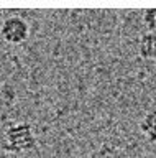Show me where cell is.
Here are the masks:
<instances>
[{
  "mask_svg": "<svg viewBox=\"0 0 156 158\" xmlns=\"http://www.w3.org/2000/svg\"><path fill=\"white\" fill-rule=\"evenodd\" d=\"M138 53L141 58L156 61V33L146 31L138 40Z\"/></svg>",
  "mask_w": 156,
  "mask_h": 158,
  "instance_id": "obj_3",
  "label": "cell"
},
{
  "mask_svg": "<svg viewBox=\"0 0 156 158\" xmlns=\"http://www.w3.org/2000/svg\"><path fill=\"white\" fill-rule=\"evenodd\" d=\"M2 147L7 153H23L36 147V135L26 122L13 123L3 133Z\"/></svg>",
  "mask_w": 156,
  "mask_h": 158,
  "instance_id": "obj_1",
  "label": "cell"
},
{
  "mask_svg": "<svg viewBox=\"0 0 156 158\" xmlns=\"http://www.w3.org/2000/svg\"><path fill=\"white\" fill-rule=\"evenodd\" d=\"M0 36L3 38V41L10 44H20L30 36V25L26 23L25 18L18 15L7 17L0 25Z\"/></svg>",
  "mask_w": 156,
  "mask_h": 158,
  "instance_id": "obj_2",
  "label": "cell"
},
{
  "mask_svg": "<svg viewBox=\"0 0 156 158\" xmlns=\"http://www.w3.org/2000/svg\"><path fill=\"white\" fill-rule=\"evenodd\" d=\"M140 132L143 133L148 142L156 143V109H151L141 117Z\"/></svg>",
  "mask_w": 156,
  "mask_h": 158,
  "instance_id": "obj_4",
  "label": "cell"
},
{
  "mask_svg": "<svg viewBox=\"0 0 156 158\" xmlns=\"http://www.w3.org/2000/svg\"><path fill=\"white\" fill-rule=\"evenodd\" d=\"M141 23L146 28V31L156 33V8H146L141 13Z\"/></svg>",
  "mask_w": 156,
  "mask_h": 158,
  "instance_id": "obj_5",
  "label": "cell"
}]
</instances>
